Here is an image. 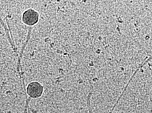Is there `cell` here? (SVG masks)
Listing matches in <instances>:
<instances>
[{
	"label": "cell",
	"mask_w": 152,
	"mask_h": 113,
	"mask_svg": "<svg viewBox=\"0 0 152 113\" xmlns=\"http://www.w3.org/2000/svg\"><path fill=\"white\" fill-rule=\"evenodd\" d=\"M40 13L36 9H26L22 13L21 20L24 24L28 27H33L40 20Z\"/></svg>",
	"instance_id": "1"
}]
</instances>
